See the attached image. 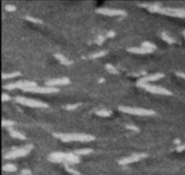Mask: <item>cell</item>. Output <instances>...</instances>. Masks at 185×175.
Wrapping results in <instances>:
<instances>
[{
    "label": "cell",
    "mask_w": 185,
    "mask_h": 175,
    "mask_svg": "<svg viewBox=\"0 0 185 175\" xmlns=\"http://www.w3.org/2000/svg\"><path fill=\"white\" fill-rule=\"evenodd\" d=\"M141 6L147 7L149 11L160 13L163 15H167L176 17L185 18V9L183 8H171V7H162L160 4H142Z\"/></svg>",
    "instance_id": "1"
},
{
    "label": "cell",
    "mask_w": 185,
    "mask_h": 175,
    "mask_svg": "<svg viewBox=\"0 0 185 175\" xmlns=\"http://www.w3.org/2000/svg\"><path fill=\"white\" fill-rule=\"evenodd\" d=\"M54 135L57 138H60L62 142H71V141H80V142H90L95 140V136L86 134H57L54 133Z\"/></svg>",
    "instance_id": "2"
},
{
    "label": "cell",
    "mask_w": 185,
    "mask_h": 175,
    "mask_svg": "<svg viewBox=\"0 0 185 175\" xmlns=\"http://www.w3.org/2000/svg\"><path fill=\"white\" fill-rule=\"evenodd\" d=\"M137 87H140L144 89H145L146 91L148 92H151L153 94H160V95H166V96H171L173 95V93L163 88V87H160V86H154V85H150L148 83H144V82H140V81H137L136 83Z\"/></svg>",
    "instance_id": "3"
},
{
    "label": "cell",
    "mask_w": 185,
    "mask_h": 175,
    "mask_svg": "<svg viewBox=\"0 0 185 175\" xmlns=\"http://www.w3.org/2000/svg\"><path fill=\"white\" fill-rule=\"evenodd\" d=\"M118 109L126 114L135 115V116H142V117H147V116H153L155 114L154 110L150 109H136V108H129V107H119Z\"/></svg>",
    "instance_id": "4"
},
{
    "label": "cell",
    "mask_w": 185,
    "mask_h": 175,
    "mask_svg": "<svg viewBox=\"0 0 185 175\" xmlns=\"http://www.w3.org/2000/svg\"><path fill=\"white\" fill-rule=\"evenodd\" d=\"M32 149H33L32 144H28V145H26L24 147L16 148V149H14L11 152L7 153L4 156V158L5 159H15V158H18V157H23V156H25L26 154H28L31 152Z\"/></svg>",
    "instance_id": "5"
},
{
    "label": "cell",
    "mask_w": 185,
    "mask_h": 175,
    "mask_svg": "<svg viewBox=\"0 0 185 175\" xmlns=\"http://www.w3.org/2000/svg\"><path fill=\"white\" fill-rule=\"evenodd\" d=\"M15 102H17L21 105H24V106H27L30 108H48L49 107V105H47L44 102L27 99V98H24V97H16V98H15Z\"/></svg>",
    "instance_id": "6"
},
{
    "label": "cell",
    "mask_w": 185,
    "mask_h": 175,
    "mask_svg": "<svg viewBox=\"0 0 185 175\" xmlns=\"http://www.w3.org/2000/svg\"><path fill=\"white\" fill-rule=\"evenodd\" d=\"M37 87V84L34 81H17L14 83H9L5 85L3 88L5 89H22L23 90L28 88H34Z\"/></svg>",
    "instance_id": "7"
},
{
    "label": "cell",
    "mask_w": 185,
    "mask_h": 175,
    "mask_svg": "<svg viewBox=\"0 0 185 175\" xmlns=\"http://www.w3.org/2000/svg\"><path fill=\"white\" fill-rule=\"evenodd\" d=\"M24 91L27 92H32V93H41V94H50V93H56L59 92V89L53 88V87H34V88H28L24 89Z\"/></svg>",
    "instance_id": "8"
},
{
    "label": "cell",
    "mask_w": 185,
    "mask_h": 175,
    "mask_svg": "<svg viewBox=\"0 0 185 175\" xmlns=\"http://www.w3.org/2000/svg\"><path fill=\"white\" fill-rule=\"evenodd\" d=\"M99 14H102L109 16H117V15H126L125 11L120 9H111V8H99L97 10Z\"/></svg>",
    "instance_id": "9"
},
{
    "label": "cell",
    "mask_w": 185,
    "mask_h": 175,
    "mask_svg": "<svg viewBox=\"0 0 185 175\" xmlns=\"http://www.w3.org/2000/svg\"><path fill=\"white\" fill-rule=\"evenodd\" d=\"M147 155L145 154H134L128 157H125V158H123L121 159L118 163L119 164L121 165H125V164H132V163H135V162H138L140 161L141 159L146 157Z\"/></svg>",
    "instance_id": "10"
},
{
    "label": "cell",
    "mask_w": 185,
    "mask_h": 175,
    "mask_svg": "<svg viewBox=\"0 0 185 175\" xmlns=\"http://www.w3.org/2000/svg\"><path fill=\"white\" fill-rule=\"evenodd\" d=\"M70 80L68 78H60V79H54L51 80L46 81V86L53 87V86H62V85H69Z\"/></svg>",
    "instance_id": "11"
},
{
    "label": "cell",
    "mask_w": 185,
    "mask_h": 175,
    "mask_svg": "<svg viewBox=\"0 0 185 175\" xmlns=\"http://www.w3.org/2000/svg\"><path fill=\"white\" fill-rule=\"evenodd\" d=\"M65 153H53L49 156V160L53 163H65Z\"/></svg>",
    "instance_id": "12"
},
{
    "label": "cell",
    "mask_w": 185,
    "mask_h": 175,
    "mask_svg": "<svg viewBox=\"0 0 185 175\" xmlns=\"http://www.w3.org/2000/svg\"><path fill=\"white\" fill-rule=\"evenodd\" d=\"M164 77V73H155V74H153V75H146L144 77H143L142 79H140L138 81L140 82H144V83H147L148 81H155V80H158Z\"/></svg>",
    "instance_id": "13"
},
{
    "label": "cell",
    "mask_w": 185,
    "mask_h": 175,
    "mask_svg": "<svg viewBox=\"0 0 185 175\" xmlns=\"http://www.w3.org/2000/svg\"><path fill=\"white\" fill-rule=\"evenodd\" d=\"M127 51L130 52V53H137V54H146V53H150L154 52V51L149 50L147 48H144L143 46H141V47H132V48H129Z\"/></svg>",
    "instance_id": "14"
},
{
    "label": "cell",
    "mask_w": 185,
    "mask_h": 175,
    "mask_svg": "<svg viewBox=\"0 0 185 175\" xmlns=\"http://www.w3.org/2000/svg\"><path fill=\"white\" fill-rule=\"evenodd\" d=\"M80 162V159L78 155H76L75 154H66V159H65V163L67 164H79Z\"/></svg>",
    "instance_id": "15"
},
{
    "label": "cell",
    "mask_w": 185,
    "mask_h": 175,
    "mask_svg": "<svg viewBox=\"0 0 185 175\" xmlns=\"http://www.w3.org/2000/svg\"><path fill=\"white\" fill-rule=\"evenodd\" d=\"M7 129H8L9 134H10V135H11L12 137L17 138V139H21V140H25V139H26V137H25L23 134H21V133H19V132L14 130V129H12L11 127H9V128H7Z\"/></svg>",
    "instance_id": "16"
},
{
    "label": "cell",
    "mask_w": 185,
    "mask_h": 175,
    "mask_svg": "<svg viewBox=\"0 0 185 175\" xmlns=\"http://www.w3.org/2000/svg\"><path fill=\"white\" fill-rule=\"evenodd\" d=\"M54 57L57 59L61 63L64 64V65H70V64L72 63L71 60H70L69 59L65 58L62 54H60V53H56V54H54Z\"/></svg>",
    "instance_id": "17"
},
{
    "label": "cell",
    "mask_w": 185,
    "mask_h": 175,
    "mask_svg": "<svg viewBox=\"0 0 185 175\" xmlns=\"http://www.w3.org/2000/svg\"><path fill=\"white\" fill-rule=\"evenodd\" d=\"M92 152H93V150L90 149V148H84V149L76 150V151H74L73 154H75L76 155H86V154H91Z\"/></svg>",
    "instance_id": "18"
},
{
    "label": "cell",
    "mask_w": 185,
    "mask_h": 175,
    "mask_svg": "<svg viewBox=\"0 0 185 175\" xmlns=\"http://www.w3.org/2000/svg\"><path fill=\"white\" fill-rule=\"evenodd\" d=\"M161 37H162V39H163L164 41H165L166 43H168V44H173L174 43H175V41H174L172 37H170L165 32H163V33L161 34Z\"/></svg>",
    "instance_id": "19"
},
{
    "label": "cell",
    "mask_w": 185,
    "mask_h": 175,
    "mask_svg": "<svg viewBox=\"0 0 185 175\" xmlns=\"http://www.w3.org/2000/svg\"><path fill=\"white\" fill-rule=\"evenodd\" d=\"M3 170L5 172H8V173H13V172H15L16 171V167L12 164H5L3 166Z\"/></svg>",
    "instance_id": "20"
},
{
    "label": "cell",
    "mask_w": 185,
    "mask_h": 175,
    "mask_svg": "<svg viewBox=\"0 0 185 175\" xmlns=\"http://www.w3.org/2000/svg\"><path fill=\"white\" fill-rule=\"evenodd\" d=\"M20 75H21V72H20V71H15V72L7 73V74L3 73V74H2V78H3L4 79H11V78H15V77L20 76Z\"/></svg>",
    "instance_id": "21"
},
{
    "label": "cell",
    "mask_w": 185,
    "mask_h": 175,
    "mask_svg": "<svg viewBox=\"0 0 185 175\" xmlns=\"http://www.w3.org/2000/svg\"><path fill=\"white\" fill-rule=\"evenodd\" d=\"M96 114L99 117H109L111 116L112 112L110 110H106V109H101V110H98L96 111Z\"/></svg>",
    "instance_id": "22"
},
{
    "label": "cell",
    "mask_w": 185,
    "mask_h": 175,
    "mask_svg": "<svg viewBox=\"0 0 185 175\" xmlns=\"http://www.w3.org/2000/svg\"><path fill=\"white\" fill-rule=\"evenodd\" d=\"M142 46L144 47V48H147V49H149V50H152V51H154V50L156 49L155 44H152V43H150V42H144V43L142 44Z\"/></svg>",
    "instance_id": "23"
},
{
    "label": "cell",
    "mask_w": 185,
    "mask_h": 175,
    "mask_svg": "<svg viewBox=\"0 0 185 175\" xmlns=\"http://www.w3.org/2000/svg\"><path fill=\"white\" fill-rule=\"evenodd\" d=\"M64 166H65L66 171H67V172H69L70 173H71V174H73V175H80V173L78 171H76V170H74V169L70 168V167L69 166V164L64 163Z\"/></svg>",
    "instance_id": "24"
},
{
    "label": "cell",
    "mask_w": 185,
    "mask_h": 175,
    "mask_svg": "<svg viewBox=\"0 0 185 175\" xmlns=\"http://www.w3.org/2000/svg\"><path fill=\"white\" fill-rule=\"evenodd\" d=\"M106 68H107V70H108L109 72H110V73H112V74H118V71L117 70V69H116L113 65H111V64H106Z\"/></svg>",
    "instance_id": "25"
},
{
    "label": "cell",
    "mask_w": 185,
    "mask_h": 175,
    "mask_svg": "<svg viewBox=\"0 0 185 175\" xmlns=\"http://www.w3.org/2000/svg\"><path fill=\"white\" fill-rule=\"evenodd\" d=\"M107 53V52L105 51H101V52H99V53H93L89 56V58L91 59H96V58H99V57H102V56H105Z\"/></svg>",
    "instance_id": "26"
},
{
    "label": "cell",
    "mask_w": 185,
    "mask_h": 175,
    "mask_svg": "<svg viewBox=\"0 0 185 175\" xmlns=\"http://www.w3.org/2000/svg\"><path fill=\"white\" fill-rule=\"evenodd\" d=\"M15 125V122L14 121H11V120H5V119H3L2 121V125L3 126H6V127H11L12 125Z\"/></svg>",
    "instance_id": "27"
},
{
    "label": "cell",
    "mask_w": 185,
    "mask_h": 175,
    "mask_svg": "<svg viewBox=\"0 0 185 175\" xmlns=\"http://www.w3.org/2000/svg\"><path fill=\"white\" fill-rule=\"evenodd\" d=\"M25 18H26V20H28V21H30V22H33V23H34V24H42V23H43V21H42L41 19L34 18V17H32V16H26Z\"/></svg>",
    "instance_id": "28"
},
{
    "label": "cell",
    "mask_w": 185,
    "mask_h": 175,
    "mask_svg": "<svg viewBox=\"0 0 185 175\" xmlns=\"http://www.w3.org/2000/svg\"><path fill=\"white\" fill-rule=\"evenodd\" d=\"M79 106H80V104H73V105L70 104V105H67V106H65L64 109H67V110H73V109H77Z\"/></svg>",
    "instance_id": "29"
},
{
    "label": "cell",
    "mask_w": 185,
    "mask_h": 175,
    "mask_svg": "<svg viewBox=\"0 0 185 175\" xmlns=\"http://www.w3.org/2000/svg\"><path fill=\"white\" fill-rule=\"evenodd\" d=\"M5 10L9 11V12H14L16 10V7L14 5H5Z\"/></svg>",
    "instance_id": "30"
},
{
    "label": "cell",
    "mask_w": 185,
    "mask_h": 175,
    "mask_svg": "<svg viewBox=\"0 0 185 175\" xmlns=\"http://www.w3.org/2000/svg\"><path fill=\"white\" fill-rule=\"evenodd\" d=\"M104 41H105V37L103 35H99L97 40H95V43L98 44H101Z\"/></svg>",
    "instance_id": "31"
},
{
    "label": "cell",
    "mask_w": 185,
    "mask_h": 175,
    "mask_svg": "<svg viewBox=\"0 0 185 175\" xmlns=\"http://www.w3.org/2000/svg\"><path fill=\"white\" fill-rule=\"evenodd\" d=\"M125 127L127 129H130V130H133V131H135V132H139V128L137 126L134 125H126Z\"/></svg>",
    "instance_id": "32"
},
{
    "label": "cell",
    "mask_w": 185,
    "mask_h": 175,
    "mask_svg": "<svg viewBox=\"0 0 185 175\" xmlns=\"http://www.w3.org/2000/svg\"><path fill=\"white\" fill-rule=\"evenodd\" d=\"M10 99V96L5 94V93H3L2 94V100L3 101H6V100H9Z\"/></svg>",
    "instance_id": "33"
},
{
    "label": "cell",
    "mask_w": 185,
    "mask_h": 175,
    "mask_svg": "<svg viewBox=\"0 0 185 175\" xmlns=\"http://www.w3.org/2000/svg\"><path fill=\"white\" fill-rule=\"evenodd\" d=\"M185 150V144H182V145H178L177 148H176V151L177 152H183Z\"/></svg>",
    "instance_id": "34"
},
{
    "label": "cell",
    "mask_w": 185,
    "mask_h": 175,
    "mask_svg": "<svg viewBox=\"0 0 185 175\" xmlns=\"http://www.w3.org/2000/svg\"><path fill=\"white\" fill-rule=\"evenodd\" d=\"M116 35V33L113 32V31H109L108 34H107V37H114Z\"/></svg>",
    "instance_id": "35"
},
{
    "label": "cell",
    "mask_w": 185,
    "mask_h": 175,
    "mask_svg": "<svg viewBox=\"0 0 185 175\" xmlns=\"http://www.w3.org/2000/svg\"><path fill=\"white\" fill-rule=\"evenodd\" d=\"M175 74H176L177 76H179V77H181V78H183V79H185V73H183V72H180V71H176V72H175Z\"/></svg>",
    "instance_id": "36"
},
{
    "label": "cell",
    "mask_w": 185,
    "mask_h": 175,
    "mask_svg": "<svg viewBox=\"0 0 185 175\" xmlns=\"http://www.w3.org/2000/svg\"><path fill=\"white\" fill-rule=\"evenodd\" d=\"M30 173H30L29 170H26V169L22 170V175H29Z\"/></svg>",
    "instance_id": "37"
},
{
    "label": "cell",
    "mask_w": 185,
    "mask_h": 175,
    "mask_svg": "<svg viewBox=\"0 0 185 175\" xmlns=\"http://www.w3.org/2000/svg\"><path fill=\"white\" fill-rule=\"evenodd\" d=\"M174 144H181V141L179 140V139H175V141H174Z\"/></svg>",
    "instance_id": "38"
},
{
    "label": "cell",
    "mask_w": 185,
    "mask_h": 175,
    "mask_svg": "<svg viewBox=\"0 0 185 175\" xmlns=\"http://www.w3.org/2000/svg\"><path fill=\"white\" fill-rule=\"evenodd\" d=\"M103 81H104V79H99V82H103Z\"/></svg>",
    "instance_id": "39"
},
{
    "label": "cell",
    "mask_w": 185,
    "mask_h": 175,
    "mask_svg": "<svg viewBox=\"0 0 185 175\" xmlns=\"http://www.w3.org/2000/svg\"><path fill=\"white\" fill-rule=\"evenodd\" d=\"M183 36L185 37V31H183Z\"/></svg>",
    "instance_id": "40"
}]
</instances>
